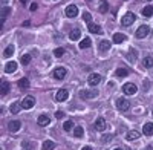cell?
<instances>
[{
  "instance_id": "35",
  "label": "cell",
  "mask_w": 153,
  "mask_h": 150,
  "mask_svg": "<svg viewBox=\"0 0 153 150\" xmlns=\"http://www.w3.org/2000/svg\"><path fill=\"white\" fill-rule=\"evenodd\" d=\"M0 14H2V17H3V19H6V17L11 14V8H9V6H3V8H2V11H0Z\"/></svg>"
},
{
  "instance_id": "10",
  "label": "cell",
  "mask_w": 153,
  "mask_h": 150,
  "mask_svg": "<svg viewBox=\"0 0 153 150\" xmlns=\"http://www.w3.org/2000/svg\"><path fill=\"white\" fill-rule=\"evenodd\" d=\"M66 74H68V71L65 69V68H57V69H54V72H52V75L57 78V80H63L66 77Z\"/></svg>"
},
{
  "instance_id": "45",
  "label": "cell",
  "mask_w": 153,
  "mask_h": 150,
  "mask_svg": "<svg viewBox=\"0 0 153 150\" xmlns=\"http://www.w3.org/2000/svg\"><path fill=\"white\" fill-rule=\"evenodd\" d=\"M147 2H152V0H147Z\"/></svg>"
},
{
  "instance_id": "9",
  "label": "cell",
  "mask_w": 153,
  "mask_h": 150,
  "mask_svg": "<svg viewBox=\"0 0 153 150\" xmlns=\"http://www.w3.org/2000/svg\"><path fill=\"white\" fill-rule=\"evenodd\" d=\"M68 97H69V92L66 89H60L57 92V95H55V100L58 103H63V101H66V100H68Z\"/></svg>"
},
{
  "instance_id": "6",
  "label": "cell",
  "mask_w": 153,
  "mask_h": 150,
  "mask_svg": "<svg viewBox=\"0 0 153 150\" xmlns=\"http://www.w3.org/2000/svg\"><path fill=\"white\" fill-rule=\"evenodd\" d=\"M133 22H135V14H133V12H127V14H124L123 19H121L123 26H130Z\"/></svg>"
},
{
  "instance_id": "1",
  "label": "cell",
  "mask_w": 153,
  "mask_h": 150,
  "mask_svg": "<svg viewBox=\"0 0 153 150\" xmlns=\"http://www.w3.org/2000/svg\"><path fill=\"white\" fill-rule=\"evenodd\" d=\"M78 95L81 100H91V98L98 97V89H95V87H92V89H81Z\"/></svg>"
},
{
  "instance_id": "27",
  "label": "cell",
  "mask_w": 153,
  "mask_h": 150,
  "mask_svg": "<svg viewBox=\"0 0 153 150\" xmlns=\"http://www.w3.org/2000/svg\"><path fill=\"white\" fill-rule=\"evenodd\" d=\"M12 54H14V46L9 45V46L5 49V51H3V57H5V58H9Z\"/></svg>"
},
{
  "instance_id": "16",
  "label": "cell",
  "mask_w": 153,
  "mask_h": 150,
  "mask_svg": "<svg viewBox=\"0 0 153 150\" xmlns=\"http://www.w3.org/2000/svg\"><path fill=\"white\" fill-rule=\"evenodd\" d=\"M138 58V52L135 51V49H129V52H127V60L130 61V63H135Z\"/></svg>"
},
{
  "instance_id": "12",
  "label": "cell",
  "mask_w": 153,
  "mask_h": 150,
  "mask_svg": "<svg viewBox=\"0 0 153 150\" xmlns=\"http://www.w3.org/2000/svg\"><path fill=\"white\" fill-rule=\"evenodd\" d=\"M37 123H38V126H42V127H46V126H49V123H51V118H49L48 115L42 114L40 117H38Z\"/></svg>"
},
{
  "instance_id": "13",
  "label": "cell",
  "mask_w": 153,
  "mask_h": 150,
  "mask_svg": "<svg viewBox=\"0 0 153 150\" xmlns=\"http://www.w3.org/2000/svg\"><path fill=\"white\" fill-rule=\"evenodd\" d=\"M20 127H22V123L20 121H17V120H14V121H11L9 124H8V129H9V132H19L20 130Z\"/></svg>"
},
{
  "instance_id": "11",
  "label": "cell",
  "mask_w": 153,
  "mask_h": 150,
  "mask_svg": "<svg viewBox=\"0 0 153 150\" xmlns=\"http://www.w3.org/2000/svg\"><path fill=\"white\" fill-rule=\"evenodd\" d=\"M107 127V124H106V120L104 118H97V121H95V130H98V132H103L104 129Z\"/></svg>"
},
{
  "instance_id": "32",
  "label": "cell",
  "mask_w": 153,
  "mask_h": 150,
  "mask_svg": "<svg viewBox=\"0 0 153 150\" xmlns=\"http://www.w3.org/2000/svg\"><path fill=\"white\" fill-rule=\"evenodd\" d=\"M19 86L22 87V89H26V87H29V80L28 78H20L19 80Z\"/></svg>"
},
{
  "instance_id": "40",
  "label": "cell",
  "mask_w": 153,
  "mask_h": 150,
  "mask_svg": "<svg viewBox=\"0 0 153 150\" xmlns=\"http://www.w3.org/2000/svg\"><path fill=\"white\" fill-rule=\"evenodd\" d=\"M35 9H37V3H32L31 5V11H35Z\"/></svg>"
},
{
  "instance_id": "2",
  "label": "cell",
  "mask_w": 153,
  "mask_h": 150,
  "mask_svg": "<svg viewBox=\"0 0 153 150\" xmlns=\"http://www.w3.org/2000/svg\"><path fill=\"white\" fill-rule=\"evenodd\" d=\"M129 107H130L129 100H126V98H118V100H117V109H118L120 112L129 110Z\"/></svg>"
},
{
  "instance_id": "39",
  "label": "cell",
  "mask_w": 153,
  "mask_h": 150,
  "mask_svg": "<svg viewBox=\"0 0 153 150\" xmlns=\"http://www.w3.org/2000/svg\"><path fill=\"white\" fill-rule=\"evenodd\" d=\"M110 140H112V136H110V135H106V138H104L103 141H104V143H109Z\"/></svg>"
},
{
  "instance_id": "7",
  "label": "cell",
  "mask_w": 153,
  "mask_h": 150,
  "mask_svg": "<svg viewBox=\"0 0 153 150\" xmlns=\"http://www.w3.org/2000/svg\"><path fill=\"white\" fill-rule=\"evenodd\" d=\"M65 12H66V16H68L69 19H75L76 16H78V8H76L75 5H68Z\"/></svg>"
},
{
  "instance_id": "24",
  "label": "cell",
  "mask_w": 153,
  "mask_h": 150,
  "mask_svg": "<svg viewBox=\"0 0 153 150\" xmlns=\"http://www.w3.org/2000/svg\"><path fill=\"white\" fill-rule=\"evenodd\" d=\"M9 92V83L8 81H2V86H0V94H2V95H6Z\"/></svg>"
},
{
  "instance_id": "31",
  "label": "cell",
  "mask_w": 153,
  "mask_h": 150,
  "mask_svg": "<svg viewBox=\"0 0 153 150\" xmlns=\"http://www.w3.org/2000/svg\"><path fill=\"white\" fill-rule=\"evenodd\" d=\"M91 45H92V42H91V39H87V37L80 42V48H81V49H86V48H89Z\"/></svg>"
},
{
  "instance_id": "17",
  "label": "cell",
  "mask_w": 153,
  "mask_h": 150,
  "mask_svg": "<svg viewBox=\"0 0 153 150\" xmlns=\"http://www.w3.org/2000/svg\"><path fill=\"white\" fill-rule=\"evenodd\" d=\"M126 39H127V37H126L124 34H120V32L113 34V43H117V45H120V43L126 42Z\"/></svg>"
},
{
  "instance_id": "33",
  "label": "cell",
  "mask_w": 153,
  "mask_h": 150,
  "mask_svg": "<svg viewBox=\"0 0 153 150\" xmlns=\"http://www.w3.org/2000/svg\"><path fill=\"white\" fill-rule=\"evenodd\" d=\"M63 129H65L66 132H71V130L74 129V123H72L71 120H68V121H65V124H63Z\"/></svg>"
},
{
  "instance_id": "4",
  "label": "cell",
  "mask_w": 153,
  "mask_h": 150,
  "mask_svg": "<svg viewBox=\"0 0 153 150\" xmlns=\"http://www.w3.org/2000/svg\"><path fill=\"white\" fill-rule=\"evenodd\" d=\"M123 92H124L126 95H135V94L138 92V87H136L133 83H126V84L123 86Z\"/></svg>"
},
{
  "instance_id": "37",
  "label": "cell",
  "mask_w": 153,
  "mask_h": 150,
  "mask_svg": "<svg viewBox=\"0 0 153 150\" xmlns=\"http://www.w3.org/2000/svg\"><path fill=\"white\" fill-rule=\"evenodd\" d=\"M63 54H65V49H63V48H57V49H54V55H55L57 58L63 57Z\"/></svg>"
},
{
  "instance_id": "41",
  "label": "cell",
  "mask_w": 153,
  "mask_h": 150,
  "mask_svg": "<svg viewBox=\"0 0 153 150\" xmlns=\"http://www.w3.org/2000/svg\"><path fill=\"white\" fill-rule=\"evenodd\" d=\"M81 150H92V147H91V146H84Z\"/></svg>"
},
{
  "instance_id": "15",
  "label": "cell",
  "mask_w": 153,
  "mask_h": 150,
  "mask_svg": "<svg viewBox=\"0 0 153 150\" xmlns=\"http://www.w3.org/2000/svg\"><path fill=\"white\" fill-rule=\"evenodd\" d=\"M143 133L146 136H152L153 135V123H146L143 127Z\"/></svg>"
},
{
  "instance_id": "29",
  "label": "cell",
  "mask_w": 153,
  "mask_h": 150,
  "mask_svg": "<svg viewBox=\"0 0 153 150\" xmlns=\"http://www.w3.org/2000/svg\"><path fill=\"white\" fill-rule=\"evenodd\" d=\"M143 16H144V17H152V16H153V6H150V5L146 6V8L143 9Z\"/></svg>"
},
{
  "instance_id": "42",
  "label": "cell",
  "mask_w": 153,
  "mask_h": 150,
  "mask_svg": "<svg viewBox=\"0 0 153 150\" xmlns=\"http://www.w3.org/2000/svg\"><path fill=\"white\" fill-rule=\"evenodd\" d=\"M146 150H153V147H152V146H149V147H146Z\"/></svg>"
},
{
  "instance_id": "38",
  "label": "cell",
  "mask_w": 153,
  "mask_h": 150,
  "mask_svg": "<svg viewBox=\"0 0 153 150\" xmlns=\"http://www.w3.org/2000/svg\"><path fill=\"white\" fill-rule=\"evenodd\" d=\"M63 117H65V112H60V110H58V112H55V118H58V120H60V118H63Z\"/></svg>"
},
{
  "instance_id": "20",
  "label": "cell",
  "mask_w": 153,
  "mask_h": 150,
  "mask_svg": "<svg viewBox=\"0 0 153 150\" xmlns=\"http://www.w3.org/2000/svg\"><path fill=\"white\" fill-rule=\"evenodd\" d=\"M89 31H91L92 34H101L103 32V29H101L97 23H89Z\"/></svg>"
},
{
  "instance_id": "26",
  "label": "cell",
  "mask_w": 153,
  "mask_h": 150,
  "mask_svg": "<svg viewBox=\"0 0 153 150\" xmlns=\"http://www.w3.org/2000/svg\"><path fill=\"white\" fill-rule=\"evenodd\" d=\"M115 75H117V77H127V75H129V71H127L126 68H118L117 72H115Z\"/></svg>"
},
{
  "instance_id": "3",
  "label": "cell",
  "mask_w": 153,
  "mask_h": 150,
  "mask_svg": "<svg viewBox=\"0 0 153 150\" xmlns=\"http://www.w3.org/2000/svg\"><path fill=\"white\" fill-rule=\"evenodd\" d=\"M149 32H150V28L146 26V25H143V26H139V28L136 29L135 37H136V39H146V37L149 35Z\"/></svg>"
},
{
  "instance_id": "14",
  "label": "cell",
  "mask_w": 153,
  "mask_h": 150,
  "mask_svg": "<svg viewBox=\"0 0 153 150\" xmlns=\"http://www.w3.org/2000/svg\"><path fill=\"white\" fill-rule=\"evenodd\" d=\"M17 71V63L16 61H8V63L5 65V72L6 74H12Z\"/></svg>"
},
{
  "instance_id": "44",
  "label": "cell",
  "mask_w": 153,
  "mask_h": 150,
  "mask_svg": "<svg viewBox=\"0 0 153 150\" xmlns=\"http://www.w3.org/2000/svg\"><path fill=\"white\" fill-rule=\"evenodd\" d=\"M115 150H123V149H115Z\"/></svg>"
},
{
  "instance_id": "30",
  "label": "cell",
  "mask_w": 153,
  "mask_h": 150,
  "mask_svg": "<svg viewBox=\"0 0 153 150\" xmlns=\"http://www.w3.org/2000/svg\"><path fill=\"white\" fill-rule=\"evenodd\" d=\"M55 149V143L54 141H45L43 143V150H54Z\"/></svg>"
},
{
  "instance_id": "19",
  "label": "cell",
  "mask_w": 153,
  "mask_h": 150,
  "mask_svg": "<svg viewBox=\"0 0 153 150\" xmlns=\"http://www.w3.org/2000/svg\"><path fill=\"white\" fill-rule=\"evenodd\" d=\"M98 49H100V51H103V52L109 51V49H110V42H107V40H101L100 45H98Z\"/></svg>"
},
{
  "instance_id": "8",
  "label": "cell",
  "mask_w": 153,
  "mask_h": 150,
  "mask_svg": "<svg viewBox=\"0 0 153 150\" xmlns=\"http://www.w3.org/2000/svg\"><path fill=\"white\" fill-rule=\"evenodd\" d=\"M101 80H103V78H101V75H98V74H91L87 77V83L91 86H98L101 83Z\"/></svg>"
},
{
  "instance_id": "5",
  "label": "cell",
  "mask_w": 153,
  "mask_h": 150,
  "mask_svg": "<svg viewBox=\"0 0 153 150\" xmlns=\"http://www.w3.org/2000/svg\"><path fill=\"white\" fill-rule=\"evenodd\" d=\"M34 104H35V98L32 95H28L22 100V107L23 109H31V107H34Z\"/></svg>"
},
{
  "instance_id": "34",
  "label": "cell",
  "mask_w": 153,
  "mask_h": 150,
  "mask_svg": "<svg viewBox=\"0 0 153 150\" xmlns=\"http://www.w3.org/2000/svg\"><path fill=\"white\" fill-rule=\"evenodd\" d=\"M31 58H32V57H31L29 54H23V55H22V60H20L22 65H29V63H31Z\"/></svg>"
},
{
  "instance_id": "28",
  "label": "cell",
  "mask_w": 153,
  "mask_h": 150,
  "mask_svg": "<svg viewBox=\"0 0 153 150\" xmlns=\"http://www.w3.org/2000/svg\"><path fill=\"white\" fill-rule=\"evenodd\" d=\"M9 109H11V112H12V114H19V112H20V109H23V107H22V103H12Z\"/></svg>"
},
{
  "instance_id": "25",
  "label": "cell",
  "mask_w": 153,
  "mask_h": 150,
  "mask_svg": "<svg viewBox=\"0 0 153 150\" xmlns=\"http://www.w3.org/2000/svg\"><path fill=\"white\" fill-rule=\"evenodd\" d=\"M138 138H139V133L136 130H130L129 133H127V140H129V141H135Z\"/></svg>"
},
{
  "instance_id": "22",
  "label": "cell",
  "mask_w": 153,
  "mask_h": 150,
  "mask_svg": "<svg viewBox=\"0 0 153 150\" xmlns=\"http://www.w3.org/2000/svg\"><path fill=\"white\" fill-rule=\"evenodd\" d=\"M98 11L101 12V14H106V12L109 11V3L106 2V0H101V3H100V8Z\"/></svg>"
},
{
  "instance_id": "36",
  "label": "cell",
  "mask_w": 153,
  "mask_h": 150,
  "mask_svg": "<svg viewBox=\"0 0 153 150\" xmlns=\"http://www.w3.org/2000/svg\"><path fill=\"white\" fill-rule=\"evenodd\" d=\"M83 20H84L86 23H92V16H91V12L84 11V12H83Z\"/></svg>"
},
{
  "instance_id": "46",
  "label": "cell",
  "mask_w": 153,
  "mask_h": 150,
  "mask_svg": "<svg viewBox=\"0 0 153 150\" xmlns=\"http://www.w3.org/2000/svg\"><path fill=\"white\" fill-rule=\"evenodd\" d=\"M152 115H153V110H152Z\"/></svg>"
},
{
  "instance_id": "43",
  "label": "cell",
  "mask_w": 153,
  "mask_h": 150,
  "mask_svg": "<svg viewBox=\"0 0 153 150\" xmlns=\"http://www.w3.org/2000/svg\"><path fill=\"white\" fill-rule=\"evenodd\" d=\"M22 3H23V5H25V3H26V0H22Z\"/></svg>"
},
{
  "instance_id": "18",
  "label": "cell",
  "mask_w": 153,
  "mask_h": 150,
  "mask_svg": "<svg viewBox=\"0 0 153 150\" xmlns=\"http://www.w3.org/2000/svg\"><path fill=\"white\" fill-rule=\"evenodd\" d=\"M80 37H81V31H80V29H74V31H71V34H69V40L76 42Z\"/></svg>"
},
{
  "instance_id": "23",
  "label": "cell",
  "mask_w": 153,
  "mask_h": 150,
  "mask_svg": "<svg viewBox=\"0 0 153 150\" xmlns=\"http://www.w3.org/2000/svg\"><path fill=\"white\" fill-rule=\"evenodd\" d=\"M143 65H144V68H147V69L153 68V57L147 55V57H146V58L143 60Z\"/></svg>"
},
{
  "instance_id": "21",
  "label": "cell",
  "mask_w": 153,
  "mask_h": 150,
  "mask_svg": "<svg viewBox=\"0 0 153 150\" xmlns=\"http://www.w3.org/2000/svg\"><path fill=\"white\" fill-rule=\"evenodd\" d=\"M74 136H75V138H83V136H84V129L81 126L74 127Z\"/></svg>"
}]
</instances>
